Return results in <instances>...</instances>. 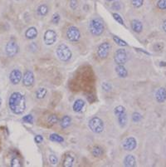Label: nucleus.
Segmentation results:
<instances>
[{
    "label": "nucleus",
    "instance_id": "obj_1",
    "mask_svg": "<svg viewBox=\"0 0 166 167\" xmlns=\"http://www.w3.org/2000/svg\"><path fill=\"white\" fill-rule=\"evenodd\" d=\"M10 110L16 115L23 113L26 108V101L24 96L20 92H13L10 96L8 101Z\"/></svg>",
    "mask_w": 166,
    "mask_h": 167
},
{
    "label": "nucleus",
    "instance_id": "obj_2",
    "mask_svg": "<svg viewBox=\"0 0 166 167\" xmlns=\"http://www.w3.org/2000/svg\"><path fill=\"white\" fill-rule=\"evenodd\" d=\"M89 30L91 34L94 36H100L103 34L105 30L104 23L101 19L95 18H92L89 23Z\"/></svg>",
    "mask_w": 166,
    "mask_h": 167
},
{
    "label": "nucleus",
    "instance_id": "obj_3",
    "mask_svg": "<svg viewBox=\"0 0 166 167\" xmlns=\"http://www.w3.org/2000/svg\"><path fill=\"white\" fill-rule=\"evenodd\" d=\"M57 57L62 62H68L71 58V51L66 44H60L56 49Z\"/></svg>",
    "mask_w": 166,
    "mask_h": 167
},
{
    "label": "nucleus",
    "instance_id": "obj_4",
    "mask_svg": "<svg viewBox=\"0 0 166 167\" xmlns=\"http://www.w3.org/2000/svg\"><path fill=\"white\" fill-rule=\"evenodd\" d=\"M88 127L91 131L94 133L99 134L101 133L104 131L105 126L104 122H102V120L97 117H95L91 118L88 122Z\"/></svg>",
    "mask_w": 166,
    "mask_h": 167
},
{
    "label": "nucleus",
    "instance_id": "obj_5",
    "mask_svg": "<svg viewBox=\"0 0 166 167\" xmlns=\"http://www.w3.org/2000/svg\"><path fill=\"white\" fill-rule=\"evenodd\" d=\"M114 113L117 118L120 127L121 128H124L127 124V115H126V108L123 106H118L115 107Z\"/></svg>",
    "mask_w": 166,
    "mask_h": 167
},
{
    "label": "nucleus",
    "instance_id": "obj_6",
    "mask_svg": "<svg viewBox=\"0 0 166 167\" xmlns=\"http://www.w3.org/2000/svg\"><path fill=\"white\" fill-rule=\"evenodd\" d=\"M66 38L71 42H77L81 38V33L76 27H69L66 30Z\"/></svg>",
    "mask_w": 166,
    "mask_h": 167
},
{
    "label": "nucleus",
    "instance_id": "obj_7",
    "mask_svg": "<svg viewBox=\"0 0 166 167\" xmlns=\"http://www.w3.org/2000/svg\"><path fill=\"white\" fill-rule=\"evenodd\" d=\"M112 49V46L109 43H102L98 46L97 48V56L101 58V59H105L108 57L110 53V51Z\"/></svg>",
    "mask_w": 166,
    "mask_h": 167
},
{
    "label": "nucleus",
    "instance_id": "obj_8",
    "mask_svg": "<svg viewBox=\"0 0 166 167\" xmlns=\"http://www.w3.org/2000/svg\"><path fill=\"white\" fill-rule=\"evenodd\" d=\"M128 57H127V53L123 48H120L115 53L114 60L117 65H124L127 62Z\"/></svg>",
    "mask_w": 166,
    "mask_h": 167
},
{
    "label": "nucleus",
    "instance_id": "obj_9",
    "mask_svg": "<svg viewBox=\"0 0 166 167\" xmlns=\"http://www.w3.org/2000/svg\"><path fill=\"white\" fill-rule=\"evenodd\" d=\"M57 38V33L54 31V30H52V29H48L45 32L44 34V36H43V41H44V43L46 45L50 46L56 43Z\"/></svg>",
    "mask_w": 166,
    "mask_h": 167
},
{
    "label": "nucleus",
    "instance_id": "obj_10",
    "mask_svg": "<svg viewBox=\"0 0 166 167\" xmlns=\"http://www.w3.org/2000/svg\"><path fill=\"white\" fill-rule=\"evenodd\" d=\"M5 52L8 57H14L17 53H18V46L16 43L15 41H9L6 45L5 48Z\"/></svg>",
    "mask_w": 166,
    "mask_h": 167
},
{
    "label": "nucleus",
    "instance_id": "obj_11",
    "mask_svg": "<svg viewBox=\"0 0 166 167\" xmlns=\"http://www.w3.org/2000/svg\"><path fill=\"white\" fill-rule=\"evenodd\" d=\"M137 146V141L134 137H128L122 142V147L127 151H132Z\"/></svg>",
    "mask_w": 166,
    "mask_h": 167
},
{
    "label": "nucleus",
    "instance_id": "obj_12",
    "mask_svg": "<svg viewBox=\"0 0 166 167\" xmlns=\"http://www.w3.org/2000/svg\"><path fill=\"white\" fill-rule=\"evenodd\" d=\"M22 77H23L22 72L18 69L13 70L12 72H10L9 80L11 81V83L13 84V85L18 84L22 80Z\"/></svg>",
    "mask_w": 166,
    "mask_h": 167
},
{
    "label": "nucleus",
    "instance_id": "obj_13",
    "mask_svg": "<svg viewBox=\"0 0 166 167\" xmlns=\"http://www.w3.org/2000/svg\"><path fill=\"white\" fill-rule=\"evenodd\" d=\"M34 82V75L30 70H27L23 76V83L24 86H30Z\"/></svg>",
    "mask_w": 166,
    "mask_h": 167
},
{
    "label": "nucleus",
    "instance_id": "obj_14",
    "mask_svg": "<svg viewBox=\"0 0 166 167\" xmlns=\"http://www.w3.org/2000/svg\"><path fill=\"white\" fill-rule=\"evenodd\" d=\"M155 99L159 103H162L166 101V89L164 87H159L155 92Z\"/></svg>",
    "mask_w": 166,
    "mask_h": 167
},
{
    "label": "nucleus",
    "instance_id": "obj_15",
    "mask_svg": "<svg viewBox=\"0 0 166 167\" xmlns=\"http://www.w3.org/2000/svg\"><path fill=\"white\" fill-rule=\"evenodd\" d=\"M131 28L135 33L140 34L143 30V24L141 22L137 20V19H134L131 21Z\"/></svg>",
    "mask_w": 166,
    "mask_h": 167
},
{
    "label": "nucleus",
    "instance_id": "obj_16",
    "mask_svg": "<svg viewBox=\"0 0 166 167\" xmlns=\"http://www.w3.org/2000/svg\"><path fill=\"white\" fill-rule=\"evenodd\" d=\"M124 165L126 167H134L136 165V160L134 155H127L124 159Z\"/></svg>",
    "mask_w": 166,
    "mask_h": 167
},
{
    "label": "nucleus",
    "instance_id": "obj_17",
    "mask_svg": "<svg viewBox=\"0 0 166 167\" xmlns=\"http://www.w3.org/2000/svg\"><path fill=\"white\" fill-rule=\"evenodd\" d=\"M38 30L36 29L35 27H31L29 28L28 30L25 33V37H26L28 39H34L38 37Z\"/></svg>",
    "mask_w": 166,
    "mask_h": 167
},
{
    "label": "nucleus",
    "instance_id": "obj_18",
    "mask_svg": "<svg viewBox=\"0 0 166 167\" xmlns=\"http://www.w3.org/2000/svg\"><path fill=\"white\" fill-rule=\"evenodd\" d=\"M116 72L117 75L121 78L126 77L127 75H128V72H127V70L126 69V67H124L123 65H117L116 67Z\"/></svg>",
    "mask_w": 166,
    "mask_h": 167
},
{
    "label": "nucleus",
    "instance_id": "obj_19",
    "mask_svg": "<svg viewBox=\"0 0 166 167\" xmlns=\"http://www.w3.org/2000/svg\"><path fill=\"white\" fill-rule=\"evenodd\" d=\"M74 162V156L71 155V153H67L65 155L64 160H63V166L65 167H71L72 166Z\"/></svg>",
    "mask_w": 166,
    "mask_h": 167
},
{
    "label": "nucleus",
    "instance_id": "obj_20",
    "mask_svg": "<svg viewBox=\"0 0 166 167\" xmlns=\"http://www.w3.org/2000/svg\"><path fill=\"white\" fill-rule=\"evenodd\" d=\"M85 106V102L81 99H77V100L74 102L73 107H72V109L75 112H79L82 110V108L84 107Z\"/></svg>",
    "mask_w": 166,
    "mask_h": 167
},
{
    "label": "nucleus",
    "instance_id": "obj_21",
    "mask_svg": "<svg viewBox=\"0 0 166 167\" xmlns=\"http://www.w3.org/2000/svg\"><path fill=\"white\" fill-rule=\"evenodd\" d=\"M71 117L69 116H64L61 120V122H60V125H61L62 128H67L71 125Z\"/></svg>",
    "mask_w": 166,
    "mask_h": 167
},
{
    "label": "nucleus",
    "instance_id": "obj_22",
    "mask_svg": "<svg viewBox=\"0 0 166 167\" xmlns=\"http://www.w3.org/2000/svg\"><path fill=\"white\" fill-rule=\"evenodd\" d=\"M91 153H92L93 156H95V157H101L104 154V150L101 146H96L91 150Z\"/></svg>",
    "mask_w": 166,
    "mask_h": 167
},
{
    "label": "nucleus",
    "instance_id": "obj_23",
    "mask_svg": "<svg viewBox=\"0 0 166 167\" xmlns=\"http://www.w3.org/2000/svg\"><path fill=\"white\" fill-rule=\"evenodd\" d=\"M49 139L53 142H57V143H62V142L64 141V138L62 136H61L60 135H57L56 133L51 134Z\"/></svg>",
    "mask_w": 166,
    "mask_h": 167
},
{
    "label": "nucleus",
    "instance_id": "obj_24",
    "mask_svg": "<svg viewBox=\"0 0 166 167\" xmlns=\"http://www.w3.org/2000/svg\"><path fill=\"white\" fill-rule=\"evenodd\" d=\"M48 7L46 4L40 5L38 8V13L40 16H45L48 14Z\"/></svg>",
    "mask_w": 166,
    "mask_h": 167
},
{
    "label": "nucleus",
    "instance_id": "obj_25",
    "mask_svg": "<svg viewBox=\"0 0 166 167\" xmlns=\"http://www.w3.org/2000/svg\"><path fill=\"white\" fill-rule=\"evenodd\" d=\"M47 92H48L47 89L41 87V88H39L38 91H36V97H37V98H38V99H43V98H44L46 97Z\"/></svg>",
    "mask_w": 166,
    "mask_h": 167
},
{
    "label": "nucleus",
    "instance_id": "obj_26",
    "mask_svg": "<svg viewBox=\"0 0 166 167\" xmlns=\"http://www.w3.org/2000/svg\"><path fill=\"white\" fill-rule=\"evenodd\" d=\"M113 40H114V42L117 44V45L121 46V47H126V46L128 45V44L126 43V42H125V41L122 40L121 38H118V37L116 36L113 37Z\"/></svg>",
    "mask_w": 166,
    "mask_h": 167
},
{
    "label": "nucleus",
    "instance_id": "obj_27",
    "mask_svg": "<svg viewBox=\"0 0 166 167\" xmlns=\"http://www.w3.org/2000/svg\"><path fill=\"white\" fill-rule=\"evenodd\" d=\"M57 121H58V117H57V115H55V114L50 115L48 118V122L51 125L56 124V123L57 122Z\"/></svg>",
    "mask_w": 166,
    "mask_h": 167
},
{
    "label": "nucleus",
    "instance_id": "obj_28",
    "mask_svg": "<svg viewBox=\"0 0 166 167\" xmlns=\"http://www.w3.org/2000/svg\"><path fill=\"white\" fill-rule=\"evenodd\" d=\"M157 7L160 10H166V0H159L157 2Z\"/></svg>",
    "mask_w": 166,
    "mask_h": 167
},
{
    "label": "nucleus",
    "instance_id": "obj_29",
    "mask_svg": "<svg viewBox=\"0 0 166 167\" xmlns=\"http://www.w3.org/2000/svg\"><path fill=\"white\" fill-rule=\"evenodd\" d=\"M112 16H113V18H115V20L117 21V23H119L121 24V25H124L123 18L121 17V15L118 14L117 13H112Z\"/></svg>",
    "mask_w": 166,
    "mask_h": 167
},
{
    "label": "nucleus",
    "instance_id": "obj_30",
    "mask_svg": "<svg viewBox=\"0 0 166 167\" xmlns=\"http://www.w3.org/2000/svg\"><path fill=\"white\" fill-rule=\"evenodd\" d=\"M11 166L13 167H20L22 166V164L20 162L18 158H13L12 160H11Z\"/></svg>",
    "mask_w": 166,
    "mask_h": 167
},
{
    "label": "nucleus",
    "instance_id": "obj_31",
    "mask_svg": "<svg viewBox=\"0 0 166 167\" xmlns=\"http://www.w3.org/2000/svg\"><path fill=\"white\" fill-rule=\"evenodd\" d=\"M142 119V116L140 114V113H138V112H135V113H133L132 115V120L134 122H139L141 121Z\"/></svg>",
    "mask_w": 166,
    "mask_h": 167
},
{
    "label": "nucleus",
    "instance_id": "obj_32",
    "mask_svg": "<svg viewBox=\"0 0 166 167\" xmlns=\"http://www.w3.org/2000/svg\"><path fill=\"white\" fill-rule=\"evenodd\" d=\"M131 3L135 8H140L144 3V0H131Z\"/></svg>",
    "mask_w": 166,
    "mask_h": 167
},
{
    "label": "nucleus",
    "instance_id": "obj_33",
    "mask_svg": "<svg viewBox=\"0 0 166 167\" xmlns=\"http://www.w3.org/2000/svg\"><path fill=\"white\" fill-rule=\"evenodd\" d=\"M101 87L105 91H112V86L109 82H103L101 84Z\"/></svg>",
    "mask_w": 166,
    "mask_h": 167
},
{
    "label": "nucleus",
    "instance_id": "obj_34",
    "mask_svg": "<svg viewBox=\"0 0 166 167\" xmlns=\"http://www.w3.org/2000/svg\"><path fill=\"white\" fill-rule=\"evenodd\" d=\"M49 161L50 163L52 164V165H57V163H58V159L55 155L52 154V155H49Z\"/></svg>",
    "mask_w": 166,
    "mask_h": 167
},
{
    "label": "nucleus",
    "instance_id": "obj_35",
    "mask_svg": "<svg viewBox=\"0 0 166 167\" xmlns=\"http://www.w3.org/2000/svg\"><path fill=\"white\" fill-rule=\"evenodd\" d=\"M24 122H26V123H29V124H32L33 122V117L32 115H27L25 117L23 118Z\"/></svg>",
    "mask_w": 166,
    "mask_h": 167
},
{
    "label": "nucleus",
    "instance_id": "obj_36",
    "mask_svg": "<svg viewBox=\"0 0 166 167\" xmlns=\"http://www.w3.org/2000/svg\"><path fill=\"white\" fill-rule=\"evenodd\" d=\"M77 6H78V2H77V0H70V7H71V9L76 10Z\"/></svg>",
    "mask_w": 166,
    "mask_h": 167
},
{
    "label": "nucleus",
    "instance_id": "obj_37",
    "mask_svg": "<svg viewBox=\"0 0 166 167\" xmlns=\"http://www.w3.org/2000/svg\"><path fill=\"white\" fill-rule=\"evenodd\" d=\"M52 22L54 24L58 23L60 22V15L58 14V13H55V14H53L52 18Z\"/></svg>",
    "mask_w": 166,
    "mask_h": 167
},
{
    "label": "nucleus",
    "instance_id": "obj_38",
    "mask_svg": "<svg viewBox=\"0 0 166 167\" xmlns=\"http://www.w3.org/2000/svg\"><path fill=\"white\" fill-rule=\"evenodd\" d=\"M34 141H35L36 143H42L43 141V137L41 135H38V136H35V138H34Z\"/></svg>",
    "mask_w": 166,
    "mask_h": 167
},
{
    "label": "nucleus",
    "instance_id": "obj_39",
    "mask_svg": "<svg viewBox=\"0 0 166 167\" xmlns=\"http://www.w3.org/2000/svg\"><path fill=\"white\" fill-rule=\"evenodd\" d=\"M121 3L119 2H115L112 5V8L115 10H120L121 9Z\"/></svg>",
    "mask_w": 166,
    "mask_h": 167
},
{
    "label": "nucleus",
    "instance_id": "obj_40",
    "mask_svg": "<svg viewBox=\"0 0 166 167\" xmlns=\"http://www.w3.org/2000/svg\"><path fill=\"white\" fill-rule=\"evenodd\" d=\"M163 44L162 43H156L155 45L154 46V50L155 51H160L163 48Z\"/></svg>",
    "mask_w": 166,
    "mask_h": 167
},
{
    "label": "nucleus",
    "instance_id": "obj_41",
    "mask_svg": "<svg viewBox=\"0 0 166 167\" xmlns=\"http://www.w3.org/2000/svg\"><path fill=\"white\" fill-rule=\"evenodd\" d=\"M163 29H164V31L166 33V20L164 22V23H163Z\"/></svg>",
    "mask_w": 166,
    "mask_h": 167
},
{
    "label": "nucleus",
    "instance_id": "obj_42",
    "mask_svg": "<svg viewBox=\"0 0 166 167\" xmlns=\"http://www.w3.org/2000/svg\"><path fill=\"white\" fill-rule=\"evenodd\" d=\"M160 66H166V62H160Z\"/></svg>",
    "mask_w": 166,
    "mask_h": 167
},
{
    "label": "nucleus",
    "instance_id": "obj_43",
    "mask_svg": "<svg viewBox=\"0 0 166 167\" xmlns=\"http://www.w3.org/2000/svg\"><path fill=\"white\" fill-rule=\"evenodd\" d=\"M106 1H109V2H112V1H113V0H106Z\"/></svg>",
    "mask_w": 166,
    "mask_h": 167
},
{
    "label": "nucleus",
    "instance_id": "obj_44",
    "mask_svg": "<svg viewBox=\"0 0 166 167\" xmlns=\"http://www.w3.org/2000/svg\"><path fill=\"white\" fill-rule=\"evenodd\" d=\"M1 103H2V101H1V99H0V106H1Z\"/></svg>",
    "mask_w": 166,
    "mask_h": 167
}]
</instances>
